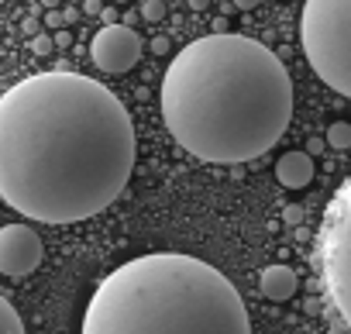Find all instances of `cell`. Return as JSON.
Returning a JSON list of instances; mask_svg holds the SVG:
<instances>
[{
    "label": "cell",
    "mask_w": 351,
    "mask_h": 334,
    "mask_svg": "<svg viewBox=\"0 0 351 334\" xmlns=\"http://www.w3.org/2000/svg\"><path fill=\"white\" fill-rule=\"evenodd\" d=\"M134 169L128 107L97 80L35 73L0 97V197L45 224L107 211Z\"/></svg>",
    "instance_id": "cell-1"
},
{
    "label": "cell",
    "mask_w": 351,
    "mask_h": 334,
    "mask_svg": "<svg viewBox=\"0 0 351 334\" xmlns=\"http://www.w3.org/2000/svg\"><path fill=\"white\" fill-rule=\"evenodd\" d=\"M169 134L204 162H252L293 121V80L282 59L245 35H207L172 56L162 80Z\"/></svg>",
    "instance_id": "cell-2"
},
{
    "label": "cell",
    "mask_w": 351,
    "mask_h": 334,
    "mask_svg": "<svg viewBox=\"0 0 351 334\" xmlns=\"http://www.w3.org/2000/svg\"><path fill=\"white\" fill-rule=\"evenodd\" d=\"M83 334H252V320L234 283L210 262L155 252L104 276Z\"/></svg>",
    "instance_id": "cell-3"
},
{
    "label": "cell",
    "mask_w": 351,
    "mask_h": 334,
    "mask_svg": "<svg viewBox=\"0 0 351 334\" xmlns=\"http://www.w3.org/2000/svg\"><path fill=\"white\" fill-rule=\"evenodd\" d=\"M300 35L313 73L351 100V0H306Z\"/></svg>",
    "instance_id": "cell-4"
},
{
    "label": "cell",
    "mask_w": 351,
    "mask_h": 334,
    "mask_svg": "<svg viewBox=\"0 0 351 334\" xmlns=\"http://www.w3.org/2000/svg\"><path fill=\"white\" fill-rule=\"evenodd\" d=\"M313 265L341 324L351 327V180L337 187L324 211V224L313 245Z\"/></svg>",
    "instance_id": "cell-5"
},
{
    "label": "cell",
    "mask_w": 351,
    "mask_h": 334,
    "mask_svg": "<svg viewBox=\"0 0 351 334\" xmlns=\"http://www.w3.org/2000/svg\"><path fill=\"white\" fill-rule=\"evenodd\" d=\"M90 59L104 73H128L141 59V35L131 25H104L90 42Z\"/></svg>",
    "instance_id": "cell-6"
},
{
    "label": "cell",
    "mask_w": 351,
    "mask_h": 334,
    "mask_svg": "<svg viewBox=\"0 0 351 334\" xmlns=\"http://www.w3.org/2000/svg\"><path fill=\"white\" fill-rule=\"evenodd\" d=\"M38 265H42V238L28 224L0 228V272L21 279Z\"/></svg>",
    "instance_id": "cell-7"
},
{
    "label": "cell",
    "mask_w": 351,
    "mask_h": 334,
    "mask_svg": "<svg viewBox=\"0 0 351 334\" xmlns=\"http://www.w3.org/2000/svg\"><path fill=\"white\" fill-rule=\"evenodd\" d=\"M276 176H279V183L286 190H303L313 180V158L306 152H286L276 162Z\"/></svg>",
    "instance_id": "cell-8"
},
{
    "label": "cell",
    "mask_w": 351,
    "mask_h": 334,
    "mask_svg": "<svg viewBox=\"0 0 351 334\" xmlns=\"http://www.w3.org/2000/svg\"><path fill=\"white\" fill-rule=\"evenodd\" d=\"M296 286H300V279H296V272H293L289 265H269V269L258 276V289H262L269 300H276V303L296 296Z\"/></svg>",
    "instance_id": "cell-9"
},
{
    "label": "cell",
    "mask_w": 351,
    "mask_h": 334,
    "mask_svg": "<svg viewBox=\"0 0 351 334\" xmlns=\"http://www.w3.org/2000/svg\"><path fill=\"white\" fill-rule=\"evenodd\" d=\"M0 334H25V324H21V313L0 296Z\"/></svg>",
    "instance_id": "cell-10"
},
{
    "label": "cell",
    "mask_w": 351,
    "mask_h": 334,
    "mask_svg": "<svg viewBox=\"0 0 351 334\" xmlns=\"http://www.w3.org/2000/svg\"><path fill=\"white\" fill-rule=\"evenodd\" d=\"M327 148H337V152H344V148H351V124L348 121H334L330 128H327Z\"/></svg>",
    "instance_id": "cell-11"
},
{
    "label": "cell",
    "mask_w": 351,
    "mask_h": 334,
    "mask_svg": "<svg viewBox=\"0 0 351 334\" xmlns=\"http://www.w3.org/2000/svg\"><path fill=\"white\" fill-rule=\"evenodd\" d=\"M141 18H145L148 25L162 21V18H165V4H162V0H145V4H141Z\"/></svg>",
    "instance_id": "cell-12"
},
{
    "label": "cell",
    "mask_w": 351,
    "mask_h": 334,
    "mask_svg": "<svg viewBox=\"0 0 351 334\" xmlns=\"http://www.w3.org/2000/svg\"><path fill=\"white\" fill-rule=\"evenodd\" d=\"M52 49H56L52 35H35V38H32V52H35V56H49Z\"/></svg>",
    "instance_id": "cell-13"
},
{
    "label": "cell",
    "mask_w": 351,
    "mask_h": 334,
    "mask_svg": "<svg viewBox=\"0 0 351 334\" xmlns=\"http://www.w3.org/2000/svg\"><path fill=\"white\" fill-rule=\"evenodd\" d=\"M282 221H286L289 228H300V224H303V207H296V204H289V207L282 211Z\"/></svg>",
    "instance_id": "cell-14"
},
{
    "label": "cell",
    "mask_w": 351,
    "mask_h": 334,
    "mask_svg": "<svg viewBox=\"0 0 351 334\" xmlns=\"http://www.w3.org/2000/svg\"><path fill=\"white\" fill-rule=\"evenodd\" d=\"M45 25H49L52 32H62V28H66V21H62V11H49V14H45Z\"/></svg>",
    "instance_id": "cell-15"
},
{
    "label": "cell",
    "mask_w": 351,
    "mask_h": 334,
    "mask_svg": "<svg viewBox=\"0 0 351 334\" xmlns=\"http://www.w3.org/2000/svg\"><path fill=\"white\" fill-rule=\"evenodd\" d=\"M324 145H327V141H324V138H317V134H313V138H306V155H310V158H313V155H320V152H324Z\"/></svg>",
    "instance_id": "cell-16"
},
{
    "label": "cell",
    "mask_w": 351,
    "mask_h": 334,
    "mask_svg": "<svg viewBox=\"0 0 351 334\" xmlns=\"http://www.w3.org/2000/svg\"><path fill=\"white\" fill-rule=\"evenodd\" d=\"M21 32H25V35H38V21H35V18H25V21H21Z\"/></svg>",
    "instance_id": "cell-17"
},
{
    "label": "cell",
    "mask_w": 351,
    "mask_h": 334,
    "mask_svg": "<svg viewBox=\"0 0 351 334\" xmlns=\"http://www.w3.org/2000/svg\"><path fill=\"white\" fill-rule=\"evenodd\" d=\"M52 42H56V45H59V49H66V45H69V42H73V38H69V32H66V28H62V32H56V35H52Z\"/></svg>",
    "instance_id": "cell-18"
},
{
    "label": "cell",
    "mask_w": 351,
    "mask_h": 334,
    "mask_svg": "<svg viewBox=\"0 0 351 334\" xmlns=\"http://www.w3.org/2000/svg\"><path fill=\"white\" fill-rule=\"evenodd\" d=\"M148 49H152L155 56H162V52L169 49V42H165V38H152V42H148Z\"/></svg>",
    "instance_id": "cell-19"
},
{
    "label": "cell",
    "mask_w": 351,
    "mask_h": 334,
    "mask_svg": "<svg viewBox=\"0 0 351 334\" xmlns=\"http://www.w3.org/2000/svg\"><path fill=\"white\" fill-rule=\"evenodd\" d=\"M83 11H86V14H100L104 4H100V0H83Z\"/></svg>",
    "instance_id": "cell-20"
},
{
    "label": "cell",
    "mask_w": 351,
    "mask_h": 334,
    "mask_svg": "<svg viewBox=\"0 0 351 334\" xmlns=\"http://www.w3.org/2000/svg\"><path fill=\"white\" fill-rule=\"evenodd\" d=\"M234 8L238 11H252V8H258V0H234Z\"/></svg>",
    "instance_id": "cell-21"
},
{
    "label": "cell",
    "mask_w": 351,
    "mask_h": 334,
    "mask_svg": "<svg viewBox=\"0 0 351 334\" xmlns=\"http://www.w3.org/2000/svg\"><path fill=\"white\" fill-rule=\"evenodd\" d=\"M327 334H351V327L337 320V324H330V331H327Z\"/></svg>",
    "instance_id": "cell-22"
},
{
    "label": "cell",
    "mask_w": 351,
    "mask_h": 334,
    "mask_svg": "<svg viewBox=\"0 0 351 334\" xmlns=\"http://www.w3.org/2000/svg\"><path fill=\"white\" fill-rule=\"evenodd\" d=\"M186 4H190L193 11H207V8H210V0H186Z\"/></svg>",
    "instance_id": "cell-23"
},
{
    "label": "cell",
    "mask_w": 351,
    "mask_h": 334,
    "mask_svg": "<svg viewBox=\"0 0 351 334\" xmlns=\"http://www.w3.org/2000/svg\"><path fill=\"white\" fill-rule=\"evenodd\" d=\"M100 14H104V21H107V25H117V11H110V8H104Z\"/></svg>",
    "instance_id": "cell-24"
},
{
    "label": "cell",
    "mask_w": 351,
    "mask_h": 334,
    "mask_svg": "<svg viewBox=\"0 0 351 334\" xmlns=\"http://www.w3.org/2000/svg\"><path fill=\"white\" fill-rule=\"evenodd\" d=\"M42 8H49V11H59V0H42Z\"/></svg>",
    "instance_id": "cell-25"
},
{
    "label": "cell",
    "mask_w": 351,
    "mask_h": 334,
    "mask_svg": "<svg viewBox=\"0 0 351 334\" xmlns=\"http://www.w3.org/2000/svg\"><path fill=\"white\" fill-rule=\"evenodd\" d=\"M114 4H128V0H114Z\"/></svg>",
    "instance_id": "cell-26"
}]
</instances>
